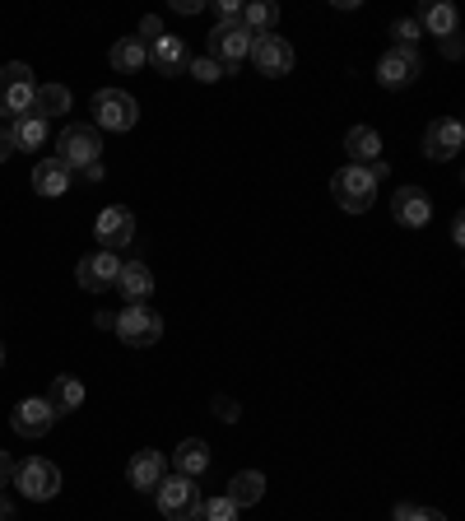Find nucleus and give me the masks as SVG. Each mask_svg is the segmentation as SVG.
<instances>
[{
  "mask_svg": "<svg viewBox=\"0 0 465 521\" xmlns=\"http://www.w3.org/2000/svg\"><path fill=\"white\" fill-rule=\"evenodd\" d=\"M56 159L66 163L70 173H84L89 163L103 159V140H98V126H84V121H66L61 135H56Z\"/></svg>",
  "mask_w": 465,
  "mask_h": 521,
  "instance_id": "obj_1",
  "label": "nucleus"
},
{
  "mask_svg": "<svg viewBox=\"0 0 465 521\" xmlns=\"http://www.w3.org/2000/svg\"><path fill=\"white\" fill-rule=\"evenodd\" d=\"M10 484L28 498V503H47V498L61 494V470H56V461H47V456H28V461H19V466L10 470Z\"/></svg>",
  "mask_w": 465,
  "mask_h": 521,
  "instance_id": "obj_2",
  "label": "nucleus"
},
{
  "mask_svg": "<svg viewBox=\"0 0 465 521\" xmlns=\"http://www.w3.org/2000/svg\"><path fill=\"white\" fill-rule=\"evenodd\" d=\"M33 94H38V80H33V70L24 61H10V66L0 70V117H24L33 112Z\"/></svg>",
  "mask_w": 465,
  "mask_h": 521,
  "instance_id": "obj_3",
  "label": "nucleus"
},
{
  "mask_svg": "<svg viewBox=\"0 0 465 521\" xmlns=\"http://www.w3.org/2000/svg\"><path fill=\"white\" fill-rule=\"evenodd\" d=\"M331 196H335V205L340 210H349V214H363V210H372V201H377V182L368 177V168H340V173L331 177Z\"/></svg>",
  "mask_w": 465,
  "mask_h": 521,
  "instance_id": "obj_4",
  "label": "nucleus"
},
{
  "mask_svg": "<svg viewBox=\"0 0 465 521\" xmlns=\"http://www.w3.org/2000/svg\"><path fill=\"white\" fill-rule=\"evenodd\" d=\"M135 121H140V103L126 89H98L93 94V126H103V131H135Z\"/></svg>",
  "mask_w": 465,
  "mask_h": 521,
  "instance_id": "obj_5",
  "label": "nucleus"
},
{
  "mask_svg": "<svg viewBox=\"0 0 465 521\" xmlns=\"http://www.w3.org/2000/svg\"><path fill=\"white\" fill-rule=\"evenodd\" d=\"M112 331L121 335V345H131V349H149V345H159V335H163V317L149 303H135V308L117 312V326Z\"/></svg>",
  "mask_w": 465,
  "mask_h": 521,
  "instance_id": "obj_6",
  "label": "nucleus"
},
{
  "mask_svg": "<svg viewBox=\"0 0 465 521\" xmlns=\"http://www.w3.org/2000/svg\"><path fill=\"white\" fill-rule=\"evenodd\" d=\"M154 503H159V512L168 521H191L200 508V489L186 475H163V484L154 489Z\"/></svg>",
  "mask_w": 465,
  "mask_h": 521,
  "instance_id": "obj_7",
  "label": "nucleus"
},
{
  "mask_svg": "<svg viewBox=\"0 0 465 521\" xmlns=\"http://www.w3.org/2000/svg\"><path fill=\"white\" fill-rule=\"evenodd\" d=\"M252 42H256V38H252V33H247L242 24H214L210 52H205V56H214V61L224 66V75H233V70H238L242 61L252 56Z\"/></svg>",
  "mask_w": 465,
  "mask_h": 521,
  "instance_id": "obj_8",
  "label": "nucleus"
},
{
  "mask_svg": "<svg viewBox=\"0 0 465 521\" xmlns=\"http://www.w3.org/2000/svg\"><path fill=\"white\" fill-rule=\"evenodd\" d=\"M93 233L103 242V252H117V247H131L135 242V214L126 205H107L98 219H93Z\"/></svg>",
  "mask_w": 465,
  "mask_h": 521,
  "instance_id": "obj_9",
  "label": "nucleus"
},
{
  "mask_svg": "<svg viewBox=\"0 0 465 521\" xmlns=\"http://www.w3.org/2000/svg\"><path fill=\"white\" fill-rule=\"evenodd\" d=\"M10 424L19 438H47L56 424V410L47 405V396H28V401H19L10 410Z\"/></svg>",
  "mask_w": 465,
  "mask_h": 521,
  "instance_id": "obj_10",
  "label": "nucleus"
},
{
  "mask_svg": "<svg viewBox=\"0 0 465 521\" xmlns=\"http://www.w3.org/2000/svg\"><path fill=\"white\" fill-rule=\"evenodd\" d=\"M252 61H256V70H261V75H270V80L289 75V70H293V47H289V38L261 33V38L252 42Z\"/></svg>",
  "mask_w": 465,
  "mask_h": 521,
  "instance_id": "obj_11",
  "label": "nucleus"
},
{
  "mask_svg": "<svg viewBox=\"0 0 465 521\" xmlns=\"http://www.w3.org/2000/svg\"><path fill=\"white\" fill-rule=\"evenodd\" d=\"M419 70H424V61H419V52H391L377 61V84L382 89H410L414 80H419Z\"/></svg>",
  "mask_w": 465,
  "mask_h": 521,
  "instance_id": "obj_12",
  "label": "nucleus"
},
{
  "mask_svg": "<svg viewBox=\"0 0 465 521\" xmlns=\"http://www.w3.org/2000/svg\"><path fill=\"white\" fill-rule=\"evenodd\" d=\"M121 275V256L117 252H93L80 261V270H75V280H80V289H89V294H103V289H112Z\"/></svg>",
  "mask_w": 465,
  "mask_h": 521,
  "instance_id": "obj_13",
  "label": "nucleus"
},
{
  "mask_svg": "<svg viewBox=\"0 0 465 521\" xmlns=\"http://www.w3.org/2000/svg\"><path fill=\"white\" fill-rule=\"evenodd\" d=\"M461 145H465V126L456 117H442V121H433V126L424 131V154L433 163H438V159H456Z\"/></svg>",
  "mask_w": 465,
  "mask_h": 521,
  "instance_id": "obj_14",
  "label": "nucleus"
},
{
  "mask_svg": "<svg viewBox=\"0 0 465 521\" xmlns=\"http://www.w3.org/2000/svg\"><path fill=\"white\" fill-rule=\"evenodd\" d=\"M391 214H396L400 228H424L433 219V201H428L424 187H396L391 196Z\"/></svg>",
  "mask_w": 465,
  "mask_h": 521,
  "instance_id": "obj_15",
  "label": "nucleus"
},
{
  "mask_svg": "<svg viewBox=\"0 0 465 521\" xmlns=\"http://www.w3.org/2000/svg\"><path fill=\"white\" fill-rule=\"evenodd\" d=\"M163 475H168V456L154 452V447H145V452L131 456V466H126V480L140 489V494H154L163 484Z\"/></svg>",
  "mask_w": 465,
  "mask_h": 521,
  "instance_id": "obj_16",
  "label": "nucleus"
},
{
  "mask_svg": "<svg viewBox=\"0 0 465 521\" xmlns=\"http://www.w3.org/2000/svg\"><path fill=\"white\" fill-rule=\"evenodd\" d=\"M145 56H149V66L163 70V75H177V70L191 66V56H186V42L177 38V33H163L159 42H149Z\"/></svg>",
  "mask_w": 465,
  "mask_h": 521,
  "instance_id": "obj_17",
  "label": "nucleus"
},
{
  "mask_svg": "<svg viewBox=\"0 0 465 521\" xmlns=\"http://www.w3.org/2000/svg\"><path fill=\"white\" fill-rule=\"evenodd\" d=\"M117 294H121V298H131L126 308H135V303H145V298L154 294V270H149L145 261H121Z\"/></svg>",
  "mask_w": 465,
  "mask_h": 521,
  "instance_id": "obj_18",
  "label": "nucleus"
},
{
  "mask_svg": "<svg viewBox=\"0 0 465 521\" xmlns=\"http://www.w3.org/2000/svg\"><path fill=\"white\" fill-rule=\"evenodd\" d=\"M228 503H233V508H252V503H261V498H266V475H261V470H238V475H233V480H228Z\"/></svg>",
  "mask_w": 465,
  "mask_h": 521,
  "instance_id": "obj_19",
  "label": "nucleus"
},
{
  "mask_svg": "<svg viewBox=\"0 0 465 521\" xmlns=\"http://www.w3.org/2000/svg\"><path fill=\"white\" fill-rule=\"evenodd\" d=\"M70 182H75V173H70L61 159H42L38 168H33V191H38V196H66Z\"/></svg>",
  "mask_w": 465,
  "mask_h": 521,
  "instance_id": "obj_20",
  "label": "nucleus"
},
{
  "mask_svg": "<svg viewBox=\"0 0 465 521\" xmlns=\"http://www.w3.org/2000/svg\"><path fill=\"white\" fill-rule=\"evenodd\" d=\"M47 135H52V121H42L38 112H24V117L10 121L14 149H42V145H47Z\"/></svg>",
  "mask_w": 465,
  "mask_h": 521,
  "instance_id": "obj_21",
  "label": "nucleus"
},
{
  "mask_svg": "<svg viewBox=\"0 0 465 521\" xmlns=\"http://www.w3.org/2000/svg\"><path fill=\"white\" fill-rule=\"evenodd\" d=\"M345 154L354 159V168H368V163L382 159V135L372 131V126H354L345 135Z\"/></svg>",
  "mask_w": 465,
  "mask_h": 521,
  "instance_id": "obj_22",
  "label": "nucleus"
},
{
  "mask_svg": "<svg viewBox=\"0 0 465 521\" xmlns=\"http://www.w3.org/2000/svg\"><path fill=\"white\" fill-rule=\"evenodd\" d=\"M173 470L177 475H186V480H200L205 470H210V447L200 438H186L182 447L173 452Z\"/></svg>",
  "mask_w": 465,
  "mask_h": 521,
  "instance_id": "obj_23",
  "label": "nucleus"
},
{
  "mask_svg": "<svg viewBox=\"0 0 465 521\" xmlns=\"http://www.w3.org/2000/svg\"><path fill=\"white\" fill-rule=\"evenodd\" d=\"M414 24H419V33H433V38H452V33H456V10L447 5V0H428Z\"/></svg>",
  "mask_w": 465,
  "mask_h": 521,
  "instance_id": "obj_24",
  "label": "nucleus"
},
{
  "mask_svg": "<svg viewBox=\"0 0 465 521\" xmlns=\"http://www.w3.org/2000/svg\"><path fill=\"white\" fill-rule=\"evenodd\" d=\"M33 112L42 121H56L70 112V89L66 84H38V94H33Z\"/></svg>",
  "mask_w": 465,
  "mask_h": 521,
  "instance_id": "obj_25",
  "label": "nucleus"
},
{
  "mask_svg": "<svg viewBox=\"0 0 465 521\" xmlns=\"http://www.w3.org/2000/svg\"><path fill=\"white\" fill-rule=\"evenodd\" d=\"M47 405L56 410V419L70 415V410H80L84 405V382L80 377H56L52 391H47Z\"/></svg>",
  "mask_w": 465,
  "mask_h": 521,
  "instance_id": "obj_26",
  "label": "nucleus"
},
{
  "mask_svg": "<svg viewBox=\"0 0 465 521\" xmlns=\"http://www.w3.org/2000/svg\"><path fill=\"white\" fill-rule=\"evenodd\" d=\"M107 61H112V70H121V75H135L140 66H149L145 42L140 38H117L112 42V52H107Z\"/></svg>",
  "mask_w": 465,
  "mask_h": 521,
  "instance_id": "obj_27",
  "label": "nucleus"
},
{
  "mask_svg": "<svg viewBox=\"0 0 465 521\" xmlns=\"http://www.w3.org/2000/svg\"><path fill=\"white\" fill-rule=\"evenodd\" d=\"M275 24H279V5H270V0H252V5H242V28H247L252 38L270 33Z\"/></svg>",
  "mask_w": 465,
  "mask_h": 521,
  "instance_id": "obj_28",
  "label": "nucleus"
},
{
  "mask_svg": "<svg viewBox=\"0 0 465 521\" xmlns=\"http://www.w3.org/2000/svg\"><path fill=\"white\" fill-rule=\"evenodd\" d=\"M191 521H238V508H233L228 498H210V503L200 498V508H196V517Z\"/></svg>",
  "mask_w": 465,
  "mask_h": 521,
  "instance_id": "obj_29",
  "label": "nucleus"
},
{
  "mask_svg": "<svg viewBox=\"0 0 465 521\" xmlns=\"http://www.w3.org/2000/svg\"><path fill=\"white\" fill-rule=\"evenodd\" d=\"M391 38H396V52H414L424 33H419V24H414V19H396V24H391Z\"/></svg>",
  "mask_w": 465,
  "mask_h": 521,
  "instance_id": "obj_30",
  "label": "nucleus"
},
{
  "mask_svg": "<svg viewBox=\"0 0 465 521\" xmlns=\"http://www.w3.org/2000/svg\"><path fill=\"white\" fill-rule=\"evenodd\" d=\"M191 75H196L200 84H214V80H224V66H219V61H214V56H196V61H191Z\"/></svg>",
  "mask_w": 465,
  "mask_h": 521,
  "instance_id": "obj_31",
  "label": "nucleus"
},
{
  "mask_svg": "<svg viewBox=\"0 0 465 521\" xmlns=\"http://www.w3.org/2000/svg\"><path fill=\"white\" fill-rule=\"evenodd\" d=\"M214 14H219V24H242V5H238V0H214Z\"/></svg>",
  "mask_w": 465,
  "mask_h": 521,
  "instance_id": "obj_32",
  "label": "nucleus"
},
{
  "mask_svg": "<svg viewBox=\"0 0 465 521\" xmlns=\"http://www.w3.org/2000/svg\"><path fill=\"white\" fill-rule=\"evenodd\" d=\"M135 38L145 42V47H149V42H159L163 38V19H154V14H149V19H140V33H135Z\"/></svg>",
  "mask_w": 465,
  "mask_h": 521,
  "instance_id": "obj_33",
  "label": "nucleus"
},
{
  "mask_svg": "<svg viewBox=\"0 0 465 521\" xmlns=\"http://www.w3.org/2000/svg\"><path fill=\"white\" fill-rule=\"evenodd\" d=\"M214 410H219V419H228V424L238 419V401H228V396H214Z\"/></svg>",
  "mask_w": 465,
  "mask_h": 521,
  "instance_id": "obj_34",
  "label": "nucleus"
},
{
  "mask_svg": "<svg viewBox=\"0 0 465 521\" xmlns=\"http://www.w3.org/2000/svg\"><path fill=\"white\" fill-rule=\"evenodd\" d=\"M14 154V140H10V126H0V163Z\"/></svg>",
  "mask_w": 465,
  "mask_h": 521,
  "instance_id": "obj_35",
  "label": "nucleus"
},
{
  "mask_svg": "<svg viewBox=\"0 0 465 521\" xmlns=\"http://www.w3.org/2000/svg\"><path fill=\"white\" fill-rule=\"evenodd\" d=\"M103 177H107L103 159H98V163H89V168H84V182H103Z\"/></svg>",
  "mask_w": 465,
  "mask_h": 521,
  "instance_id": "obj_36",
  "label": "nucleus"
},
{
  "mask_svg": "<svg viewBox=\"0 0 465 521\" xmlns=\"http://www.w3.org/2000/svg\"><path fill=\"white\" fill-rule=\"evenodd\" d=\"M410 521H447V517H442V512H433V508H414Z\"/></svg>",
  "mask_w": 465,
  "mask_h": 521,
  "instance_id": "obj_37",
  "label": "nucleus"
},
{
  "mask_svg": "<svg viewBox=\"0 0 465 521\" xmlns=\"http://www.w3.org/2000/svg\"><path fill=\"white\" fill-rule=\"evenodd\" d=\"M173 5H177L182 14H200V10H205V0H173Z\"/></svg>",
  "mask_w": 465,
  "mask_h": 521,
  "instance_id": "obj_38",
  "label": "nucleus"
},
{
  "mask_svg": "<svg viewBox=\"0 0 465 521\" xmlns=\"http://www.w3.org/2000/svg\"><path fill=\"white\" fill-rule=\"evenodd\" d=\"M452 242H456V247L465 242V214H456V219H452Z\"/></svg>",
  "mask_w": 465,
  "mask_h": 521,
  "instance_id": "obj_39",
  "label": "nucleus"
},
{
  "mask_svg": "<svg viewBox=\"0 0 465 521\" xmlns=\"http://www.w3.org/2000/svg\"><path fill=\"white\" fill-rule=\"evenodd\" d=\"M10 470H14V461L0 452V484H10Z\"/></svg>",
  "mask_w": 465,
  "mask_h": 521,
  "instance_id": "obj_40",
  "label": "nucleus"
},
{
  "mask_svg": "<svg viewBox=\"0 0 465 521\" xmlns=\"http://www.w3.org/2000/svg\"><path fill=\"white\" fill-rule=\"evenodd\" d=\"M93 326H103V331H112V326H117V317H112V312H98V317H93Z\"/></svg>",
  "mask_w": 465,
  "mask_h": 521,
  "instance_id": "obj_41",
  "label": "nucleus"
},
{
  "mask_svg": "<svg viewBox=\"0 0 465 521\" xmlns=\"http://www.w3.org/2000/svg\"><path fill=\"white\" fill-rule=\"evenodd\" d=\"M0 521H14V503L5 494H0Z\"/></svg>",
  "mask_w": 465,
  "mask_h": 521,
  "instance_id": "obj_42",
  "label": "nucleus"
},
{
  "mask_svg": "<svg viewBox=\"0 0 465 521\" xmlns=\"http://www.w3.org/2000/svg\"><path fill=\"white\" fill-rule=\"evenodd\" d=\"M0 363H5V345H0Z\"/></svg>",
  "mask_w": 465,
  "mask_h": 521,
  "instance_id": "obj_43",
  "label": "nucleus"
}]
</instances>
